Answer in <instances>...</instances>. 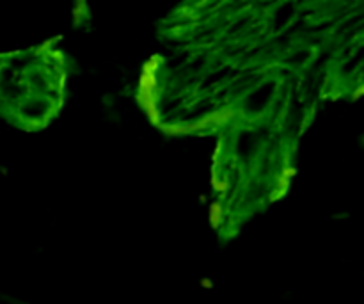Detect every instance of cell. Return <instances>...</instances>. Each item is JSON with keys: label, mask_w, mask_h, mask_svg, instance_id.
I'll list each match as a JSON object with an SVG mask.
<instances>
[{"label": "cell", "mask_w": 364, "mask_h": 304, "mask_svg": "<svg viewBox=\"0 0 364 304\" xmlns=\"http://www.w3.org/2000/svg\"><path fill=\"white\" fill-rule=\"evenodd\" d=\"M313 56H315V52H313L311 46H297V48H291L283 57V63L291 70H301V68H306L311 63Z\"/></svg>", "instance_id": "obj_3"}, {"label": "cell", "mask_w": 364, "mask_h": 304, "mask_svg": "<svg viewBox=\"0 0 364 304\" xmlns=\"http://www.w3.org/2000/svg\"><path fill=\"white\" fill-rule=\"evenodd\" d=\"M297 13L299 7L295 0H277L267 14V28H270L272 34L287 31L297 18Z\"/></svg>", "instance_id": "obj_2"}, {"label": "cell", "mask_w": 364, "mask_h": 304, "mask_svg": "<svg viewBox=\"0 0 364 304\" xmlns=\"http://www.w3.org/2000/svg\"><path fill=\"white\" fill-rule=\"evenodd\" d=\"M41 50L0 56V116L27 132L45 128L55 117L63 102L34 91L31 70Z\"/></svg>", "instance_id": "obj_1"}, {"label": "cell", "mask_w": 364, "mask_h": 304, "mask_svg": "<svg viewBox=\"0 0 364 304\" xmlns=\"http://www.w3.org/2000/svg\"><path fill=\"white\" fill-rule=\"evenodd\" d=\"M361 25H364V9L363 11H354V13H350L348 16H345L343 20L338 23L336 27V34L338 36H345V34H350V32L358 31Z\"/></svg>", "instance_id": "obj_4"}]
</instances>
